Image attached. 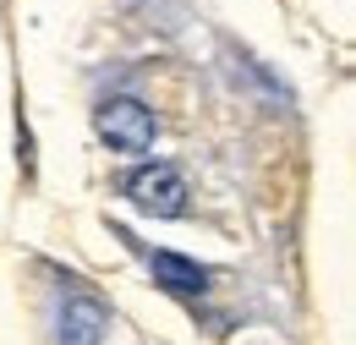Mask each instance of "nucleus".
I'll use <instances>...</instances> for the list:
<instances>
[{"instance_id":"2","label":"nucleus","mask_w":356,"mask_h":345,"mask_svg":"<svg viewBox=\"0 0 356 345\" xmlns=\"http://www.w3.org/2000/svg\"><path fill=\"white\" fill-rule=\"evenodd\" d=\"M127 198L154 219H181L192 192H186V175L176 165H143V170L127 175Z\"/></svg>"},{"instance_id":"4","label":"nucleus","mask_w":356,"mask_h":345,"mask_svg":"<svg viewBox=\"0 0 356 345\" xmlns=\"http://www.w3.org/2000/svg\"><path fill=\"white\" fill-rule=\"evenodd\" d=\"M148 268H154V280H159L170 296H186V302H192V296H203V291H209V280H214L203 263L181 258V252H148Z\"/></svg>"},{"instance_id":"3","label":"nucleus","mask_w":356,"mask_h":345,"mask_svg":"<svg viewBox=\"0 0 356 345\" xmlns=\"http://www.w3.org/2000/svg\"><path fill=\"white\" fill-rule=\"evenodd\" d=\"M104 335H110V307L88 291H72L60 302V345H104Z\"/></svg>"},{"instance_id":"1","label":"nucleus","mask_w":356,"mask_h":345,"mask_svg":"<svg viewBox=\"0 0 356 345\" xmlns=\"http://www.w3.org/2000/svg\"><path fill=\"white\" fill-rule=\"evenodd\" d=\"M93 131L110 143V148H121V154H143V148H154V110L132 99V93H115V99H99V110H93Z\"/></svg>"}]
</instances>
